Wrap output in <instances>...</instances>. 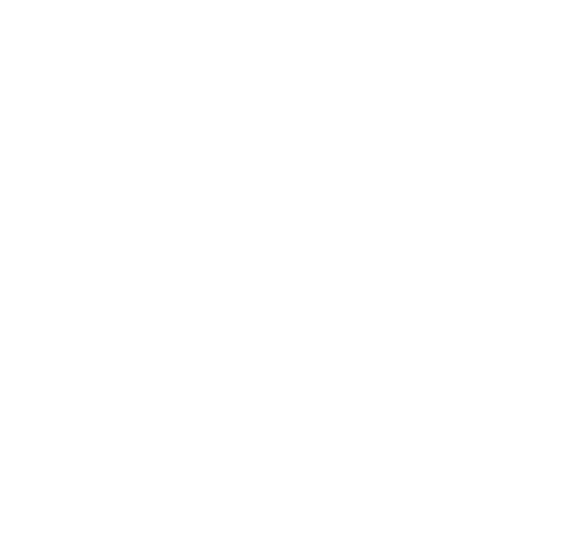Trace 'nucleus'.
I'll return each instance as SVG.
<instances>
[]
</instances>
